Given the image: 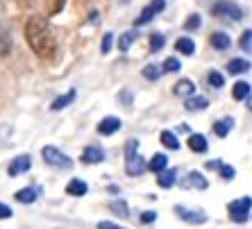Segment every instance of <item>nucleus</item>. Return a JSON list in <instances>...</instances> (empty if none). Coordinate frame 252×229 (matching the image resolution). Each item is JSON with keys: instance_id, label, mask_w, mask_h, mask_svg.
I'll return each mask as SVG.
<instances>
[{"instance_id": "obj_12", "label": "nucleus", "mask_w": 252, "mask_h": 229, "mask_svg": "<svg viewBox=\"0 0 252 229\" xmlns=\"http://www.w3.org/2000/svg\"><path fill=\"white\" fill-rule=\"evenodd\" d=\"M232 127H234V120H232V118H220V120L214 123V134L220 136V139H225V136L232 132Z\"/></svg>"}, {"instance_id": "obj_17", "label": "nucleus", "mask_w": 252, "mask_h": 229, "mask_svg": "<svg viewBox=\"0 0 252 229\" xmlns=\"http://www.w3.org/2000/svg\"><path fill=\"white\" fill-rule=\"evenodd\" d=\"M184 186L187 188H207V179L200 172H189V177L184 179Z\"/></svg>"}, {"instance_id": "obj_7", "label": "nucleus", "mask_w": 252, "mask_h": 229, "mask_svg": "<svg viewBox=\"0 0 252 229\" xmlns=\"http://www.w3.org/2000/svg\"><path fill=\"white\" fill-rule=\"evenodd\" d=\"M175 213L182 220H187V223L191 225H202L207 223V213L205 211H198V209H187V206H175Z\"/></svg>"}, {"instance_id": "obj_5", "label": "nucleus", "mask_w": 252, "mask_h": 229, "mask_svg": "<svg viewBox=\"0 0 252 229\" xmlns=\"http://www.w3.org/2000/svg\"><path fill=\"white\" fill-rule=\"evenodd\" d=\"M211 14L214 16H227L232 21H241L243 18V9L236 2H232V0H218L216 5L211 7Z\"/></svg>"}, {"instance_id": "obj_41", "label": "nucleus", "mask_w": 252, "mask_h": 229, "mask_svg": "<svg viewBox=\"0 0 252 229\" xmlns=\"http://www.w3.org/2000/svg\"><path fill=\"white\" fill-rule=\"evenodd\" d=\"M248 109H250V112H252V95H250V98H248Z\"/></svg>"}, {"instance_id": "obj_23", "label": "nucleus", "mask_w": 252, "mask_h": 229, "mask_svg": "<svg viewBox=\"0 0 252 229\" xmlns=\"http://www.w3.org/2000/svg\"><path fill=\"white\" fill-rule=\"evenodd\" d=\"M209 105L207 102V98H202V95H191V98H187V109L189 112H200V109H205V107Z\"/></svg>"}, {"instance_id": "obj_27", "label": "nucleus", "mask_w": 252, "mask_h": 229, "mask_svg": "<svg viewBox=\"0 0 252 229\" xmlns=\"http://www.w3.org/2000/svg\"><path fill=\"white\" fill-rule=\"evenodd\" d=\"M109 209H112L116 216H121V218H127L129 216V209H127V202H123V200H114V202H109Z\"/></svg>"}, {"instance_id": "obj_9", "label": "nucleus", "mask_w": 252, "mask_h": 229, "mask_svg": "<svg viewBox=\"0 0 252 229\" xmlns=\"http://www.w3.org/2000/svg\"><path fill=\"white\" fill-rule=\"evenodd\" d=\"M30 166H32V159L28 157V154H21V157H16L9 164V168H7V172L12 177H16V175H23V172H28L30 171Z\"/></svg>"}, {"instance_id": "obj_6", "label": "nucleus", "mask_w": 252, "mask_h": 229, "mask_svg": "<svg viewBox=\"0 0 252 229\" xmlns=\"http://www.w3.org/2000/svg\"><path fill=\"white\" fill-rule=\"evenodd\" d=\"M164 7H166V0H153L150 5L141 12V16L134 21V25H146V23H150L155 16H157L159 12H164Z\"/></svg>"}, {"instance_id": "obj_22", "label": "nucleus", "mask_w": 252, "mask_h": 229, "mask_svg": "<svg viewBox=\"0 0 252 229\" xmlns=\"http://www.w3.org/2000/svg\"><path fill=\"white\" fill-rule=\"evenodd\" d=\"M232 98H234V100H246V98H250V84L236 82L234 88H232Z\"/></svg>"}, {"instance_id": "obj_1", "label": "nucleus", "mask_w": 252, "mask_h": 229, "mask_svg": "<svg viewBox=\"0 0 252 229\" xmlns=\"http://www.w3.org/2000/svg\"><path fill=\"white\" fill-rule=\"evenodd\" d=\"M25 39H28L30 48L36 57L41 59H53L57 55V39L43 16H30L25 23Z\"/></svg>"}, {"instance_id": "obj_28", "label": "nucleus", "mask_w": 252, "mask_h": 229, "mask_svg": "<svg viewBox=\"0 0 252 229\" xmlns=\"http://www.w3.org/2000/svg\"><path fill=\"white\" fill-rule=\"evenodd\" d=\"M134 39H136V32H125L121 39H118V50H123V53H127L129 50V46L134 43Z\"/></svg>"}, {"instance_id": "obj_11", "label": "nucleus", "mask_w": 252, "mask_h": 229, "mask_svg": "<svg viewBox=\"0 0 252 229\" xmlns=\"http://www.w3.org/2000/svg\"><path fill=\"white\" fill-rule=\"evenodd\" d=\"M87 191H89V186H87V182H82V179H70V182L66 184V193L75 195V198L87 195Z\"/></svg>"}, {"instance_id": "obj_40", "label": "nucleus", "mask_w": 252, "mask_h": 229, "mask_svg": "<svg viewBox=\"0 0 252 229\" xmlns=\"http://www.w3.org/2000/svg\"><path fill=\"white\" fill-rule=\"evenodd\" d=\"M220 166H223V161H209V164H207V168H211V171H218Z\"/></svg>"}, {"instance_id": "obj_20", "label": "nucleus", "mask_w": 252, "mask_h": 229, "mask_svg": "<svg viewBox=\"0 0 252 229\" xmlns=\"http://www.w3.org/2000/svg\"><path fill=\"white\" fill-rule=\"evenodd\" d=\"M175 50H180L182 55H193L195 53V43L189 36H180L175 41Z\"/></svg>"}, {"instance_id": "obj_3", "label": "nucleus", "mask_w": 252, "mask_h": 229, "mask_svg": "<svg viewBox=\"0 0 252 229\" xmlns=\"http://www.w3.org/2000/svg\"><path fill=\"white\" fill-rule=\"evenodd\" d=\"M41 157H43V161H46L48 166H55V168H70V166H73V161H70V159L66 157L59 147H55V145H46V147H43Z\"/></svg>"}, {"instance_id": "obj_38", "label": "nucleus", "mask_w": 252, "mask_h": 229, "mask_svg": "<svg viewBox=\"0 0 252 229\" xmlns=\"http://www.w3.org/2000/svg\"><path fill=\"white\" fill-rule=\"evenodd\" d=\"M98 229H125V227H121V225H116V223H107V220H102V223H98Z\"/></svg>"}, {"instance_id": "obj_19", "label": "nucleus", "mask_w": 252, "mask_h": 229, "mask_svg": "<svg viewBox=\"0 0 252 229\" xmlns=\"http://www.w3.org/2000/svg\"><path fill=\"white\" fill-rule=\"evenodd\" d=\"M248 68H250V61H248V59H232L227 64V71L232 73V75H241V73H246Z\"/></svg>"}, {"instance_id": "obj_29", "label": "nucleus", "mask_w": 252, "mask_h": 229, "mask_svg": "<svg viewBox=\"0 0 252 229\" xmlns=\"http://www.w3.org/2000/svg\"><path fill=\"white\" fill-rule=\"evenodd\" d=\"M207 82H209L214 88H223L225 86V77L220 75L218 71H211L209 75H207Z\"/></svg>"}, {"instance_id": "obj_24", "label": "nucleus", "mask_w": 252, "mask_h": 229, "mask_svg": "<svg viewBox=\"0 0 252 229\" xmlns=\"http://www.w3.org/2000/svg\"><path fill=\"white\" fill-rule=\"evenodd\" d=\"M175 175L177 172L175 171H168V168H166L164 172H159V177H157V184L161 188H170L173 186V184H175Z\"/></svg>"}, {"instance_id": "obj_32", "label": "nucleus", "mask_w": 252, "mask_h": 229, "mask_svg": "<svg viewBox=\"0 0 252 229\" xmlns=\"http://www.w3.org/2000/svg\"><path fill=\"white\" fill-rule=\"evenodd\" d=\"M180 68H182V66H180V59H175V57H168L164 61V71L166 73H177Z\"/></svg>"}, {"instance_id": "obj_18", "label": "nucleus", "mask_w": 252, "mask_h": 229, "mask_svg": "<svg viewBox=\"0 0 252 229\" xmlns=\"http://www.w3.org/2000/svg\"><path fill=\"white\" fill-rule=\"evenodd\" d=\"M75 91H68V93L66 95H59V98H55L53 100V105H50V109H53V112H59V109H64L66 105H70V102L75 100Z\"/></svg>"}, {"instance_id": "obj_2", "label": "nucleus", "mask_w": 252, "mask_h": 229, "mask_svg": "<svg viewBox=\"0 0 252 229\" xmlns=\"http://www.w3.org/2000/svg\"><path fill=\"white\" fill-rule=\"evenodd\" d=\"M146 161L139 157V141L129 139L127 145H125V171H127V175L139 177L141 172H146Z\"/></svg>"}, {"instance_id": "obj_14", "label": "nucleus", "mask_w": 252, "mask_h": 229, "mask_svg": "<svg viewBox=\"0 0 252 229\" xmlns=\"http://www.w3.org/2000/svg\"><path fill=\"white\" fill-rule=\"evenodd\" d=\"M148 168H150V171L153 172H164L166 168H168V157H166V154H155L153 159H150V164H148Z\"/></svg>"}, {"instance_id": "obj_15", "label": "nucleus", "mask_w": 252, "mask_h": 229, "mask_svg": "<svg viewBox=\"0 0 252 229\" xmlns=\"http://www.w3.org/2000/svg\"><path fill=\"white\" fill-rule=\"evenodd\" d=\"M209 41H211V46L216 48V50H227L229 43H232V39H229L225 32H214Z\"/></svg>"}, {"instance_id": "obj_33", "label": "nucleus", "mask_w": 252, "mask_h": 229, "mask_svg": "<svg viewBox=\"0 0 252 229\" xmlns=\"http://www.w3.org/2000/svg\"><path fill=\"white\" fill-rule=\"evenodd\" d=\"M200 23H202V21H200V14H191V16L187 18V23H184V29H189V32H191V29H198Z\"/></svg>"}, {"instance_id": "obj_37", "label": "nucleus", "mask_w": 252, "mask_h": 229, "mask_svg": "<svg viewBox=\"0 0 252 229\" xmlns=\"http://www.w3.org/2000/svg\"><path fill=\"white\" fill-rule=\"evenodd\" d=\"M0 218H2V220L12 218V209H9L7 204H2V202H0Z\"/></svg>"}, {"instance_id": "obj_36", "label": "nucleus", "mask_w": 252, "mask_h": 229, "mask_svg": "<svg viewBox=\"0 0 252 229\" xmlns=\"http://www.w3.org/2000/svg\"><path fill=\"white\" fill-rule=\"evenodd\" d=\"M218 171H220V175H223V179H227V182H229V179H234V175H236V171H234V168H232V166H220V168H218Z\"/></svg>"}, {"instance_id": "obj_13", "label": "nucleus", "mask_w": 252, "mask_h": 229, "mask_svg": "<svg viewBox=\"0 0 252 229\" xmlns=\"http://www.w3.org/2000/svg\"><path fill=\"white\" fill-rule=\"evenodd\" d=\"M189 147H191L193 152H207L209 143H207V139L202 134H191L189 136Z\"/></svg>"}, {"instance_id": "obj_16", "label": "nucleus", "mask_w": 252, "mask_h": 229, "mask_svg": "<svg viewBox=\"0 0 252 229\" xmlns=\"http://www.w3.org/2000/svg\"><path fill=\"white\" fill-rule=\"evenodd\" d=\"M173 91H175V95H187V98H191V95L195 93V84L191 82V80H180Z\"/></svg>"}, {"instance_id": "obj_21", "label": "nucleus", "mask_w": 252, "mask_h": 229, "mask_svg": "<svg viewBox=\"0 0 252 229\" xmlns=\"http://www.w3.org/2000/svg\"><path fill=\"white\" fill-rule=\"evenodd\" d=\"M18 202H23V204H32V202L36 200V188L28 186V188H21L16 195H14Z\"/></svg>"}, {"instance_id": "obj_8", "label": "nucleus", "mask_w": 252, "mask_h": 229, "mask_svg": "<svg viewBox=\"0 0 252 229\" xmlns=\"http://www.w3.org/2000/svg\"><path fill=\"white\" fill-rule=\"evenodd\" d=\"M118 129H121V118H116V116H107L98 123V134H102V136H112V134H116Z\"/></svg>"}, {"instance_id": "obj_26", "label": "nucleus", "mask_w": 252, "mask_h": 229, "mask_svg": "<svg viewBox=\"0 0 252 229\" xmlns=\"http://www.w3.org/2000/svg\"><path fill=\"white\" fill-rule=\"evenodd\" d=\"M159 139H161V143H164L168 150H177V147H180V141H177V136L173 134V132H168V129H164Z\"/></svg>"}, {"instance_id": "obj_25", "label": "nucleus", "mask_w": 252, "mask_h": 229, "mask_svg": "<svg viewBox=\"0 0 252 229\" xmlns=\"http://www.w3.org/2000/svg\"><path fill=\"white\" fill-rule=\"evenodd\" d=\"M9 53H12V36L0 28V57H7Z\"/></svg>"}, {"instance_id": "obj_35", "label": "nucleus", "mask_w": 252, "mask_h": 229, "mask_svg": "<svg viewBox=\"0 0 252 229\" xmlns=\"http://www.w3.org/2000/svg\"><path fill=\"white\" fill-rule=\"evenodd\" d=\"M112 43H114V34H112V32H107V34L102 36V46H100V50L107 55L109 50H112Z\"/></svg>"}, {"instance_id": "obj_30", "label": "nucleus", "mask_w": 252, "mask_h": 229, "mask_svg": "<svg viewBox=\"0 0 252 229\" xmlns=\"http://www.w3.org/2000/svg\"><path fill=\"white\" fill-rule=\"evenodd\" d=\"M164 43H166L164 34H159V32H155V34L150 36V50H153V53H159V50L164 48Z\"/></svg>"}, {"instance_id": "obj_31", "label": "nucleus", "mask_w": 252, "mask_h": 229, "mask_svg": "<svg viewBox=\"0 0 252 229\" xmlns=\"http://www.w3.org/2000/svg\"><path fill=\"white\" fill-rule=\"evenodd\" d=\"M159 75H161V68H159L157 64H148L146 68H143V77H146V80H159Z\"/></svg>"}, {"instance_id": "obj_10", "label": "nucleus", "mask_w": 252, "mask_h": 229, "mask_svg": "<svg viewBox=\"0 0 252 229\" xmlns=\"http://www.w3.org/2000/svg\"><path fill=\"white\" fill-rule=\"evenodd\" d=\"M82 161H84V164H102V161H105V150H102V147H98V145L84 147Z\"/></svg>"}, {"instance_id": "obj_39", "label": "nucleus", "mask_w": 252, "mask_h": 229, "mask_svg": "<svg viewBox=\"0 0 252 229\" xmlns=\"http://www.w3.org/2000/svg\"><path fill=\"white\" fill-rule=\"evenodd\" d=\"M155 218H157V213H155V211H146V213H143V216H141V223H155Z\"/></svg>"}, {"instance_id": "obj_34", "label": "nucleus", "mask_w": 252, "mask_h": 229, "mask_svg": "<svg viewBox=\"0 0 252 229\" xmlns=\"http://www.w3.org/2000/svg\"><path fill=\"white\" fill-rule=\"evenodd\" d=\"M239 46L243 48V50H252V29H246V32L241 34Z\"/></svg>"}, {"instance_id": "obj_4", "label": "nucleus", "mask_w": 252, "mask_h": 229, "mask_svg": "<svg viewBox=\"0 0 252 229\" xmlns=\"http://www.w3.org/2000/svg\"><path fill=\"white\" fill-rule=\"evenodd\" d=\"M250 209H252V200L250 198H239V200L229 202L227 211H229V218L234 220V223H246L248 216H250Z\"/></svg>"}]
</instances>
